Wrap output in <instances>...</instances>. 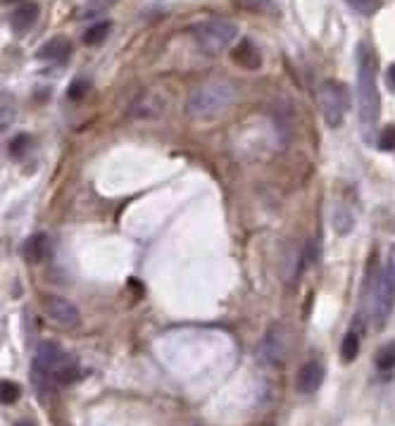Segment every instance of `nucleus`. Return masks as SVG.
Here are the masks:
<instances>
[{
    "label": "nucleus",
    "instance_id": "1",
    "mask_svg": "<svg viewBox=\"0 0 395 426\" xmlns=\"http://www.w3.org/2000/svg\"><path fill=\"white\" fill-rule=\"evenodd\" d=\"M376 70L379 60L369 43L357 46V115L362 127H374L381 115V98L376 89Z\"/></svg>",
    "mask_w": 395,
    "mask_h": 426
},
{
    "label": "nucleus",
    "instance_id": "2",
    "mask_svg": "<svg viewBox=\"0 0 395 426\" xmlns=\"http://www.w3.org/2000/svg\"><path fill=\"white\" fill-rule=\"evenodd\" d=\"M236 103V89L229 81H210L198 86L188 98V115L196 119H215Z\"/></svg>",
    "mask_w": 395,
    "mask_h": 426
},
{
    "label": "nucleus",
    "instance_id": "3",
    "mask_svg": "<svg viewBox=\"0 0 395 426\" xmlns=\"http://www.w3.org/2000/svg\"><path fill=\"white\" fill-rule=\"evenodd\" d=\"M191 34L203 53L222 55L224 50L236 41L238 29L236 24L229 20H208V22L196 24V27L191 29Z\"/></svg>",
    "mask_w": 395,
    "mask_h": 426
},
{
    "label": "nucleus",
    "instance_id": "4",
    "mask_svg": "<svg viewBox=\"0 0 395 426\" xmlns=\"http://www.w3.org/2000/svg\"><path fill=\"white\" fill-rule=\"evenodd\" d=\"M395 303V248L388 255V262L384 267V272L376 279V288L372 296V317L376 327H384L388 315L393 312Z\"/></svg>",
    "mask_w": 395,
    "mask_h": 426
},
{
    "label": "nucleus",
    "instance_id": "5",
    "mask_svg": "<svg viewBox=\"0 0 395 426\" xmlns=\"http://www.w3.org/2000/svg\"><path fill=\"white\" fill-rule=\"evenodd\" d=\"M319 105H322V115L326 119V124H329V127H341L350 105L348 86L334 79L324 81V84L319 86Z\"/></svg>",
    "mask_w": 395,
    "mask_h": 426
},
{
    "label": "nucleus",
    "instance_id": "6",
    "mask_svg": "<svg viewBox=\"0 0 395 426\" xmlns=\"http://www.w3.org/2000/svg\"><path fill=\"white\" fill-rule=\"evenodd\" d=\"M41 305L43 310H46V315L50 319H55L58 324H62V327H77L79 324V310L70 300L60 296H43Z\"/></svg>",
    "mask_w": 395,
    "mask_h": 426
},
{
    "label": "nucleus",
    "instance_id": "7",
    "mask_svg": "<svg viewBox=\"0 0 395 426\" xmlns=\"http://www.w3.org/2000/svg\"><path fill=\"white\" fill-rule=\"evenodd\" d=\"M324 377H326V369L322 362H307V365L300 367L298 377H296V388L298 393H315L319 386L324 384Z\"/></svg>",
    "mask_w": 395,
    "mask_h": 426
},
{
    "label": "nucleus",
    "instance_id": "8",
    "mask_svg": "<svg viewBox=\"0 0 395 426\" xmlns=\"http://www.w3.org/2000/svg\"><path fill=\"white\" fill-rule=\"evenodd\" d=\"M231 60H234L238 67H243V70H260L262 67V53L250 39H241V43L234 46Z\"/></svg>",
    "mask_w": 395,
    "mask_h": 426
},
{
    "label": "nucleus",
    "instance_id": "9",
    "mask_svg": "<svg viewBox=\"0 0 395 426\" xmlns=\"http://www.w3.org/2000/svg\"><path fill=\"white\" fill-rule=\"evenodd\" d=\"M36 55H39V60L58 62V65H62V62L70 60L72 43H70V39H65V36H55V39H50L48 43H43Z\"/></svg>",
    "mask_w": 395,
    "mask_h": 426
},
{
    "label": "nucleus",
    "instance_id": "10",
    "mask_svg": "<svg viewBox=\"0 0 395 426\" xmlns=\"http://www.w3.org/2000/svg\"><path fill=\"white\" fill-rule=\"evenodd\" d=\"M39 15H41V8L36 3H22V5H17V8L12 10L10 24H12V29H15L17 34H24V31H29L31 27H34L36 20H39Z\"/></svg>",
    "mask_w": 395,
    "mask_h": 426
},
{
    "label": "nucleus",
    "instance_id": "11",
    "mask_svg": "<svg viewBox=\"0 0 395 426\" xmlns=\"http://www.w3.org/2000/svg\"><path fill=\"white\" fill-rule=\"evenodd\" d=\"M22 253H24V258L31 260V262H41V260L50 253L48 236H46V234H36V236H31L29 241L22 246Z\"/></svg>",
    "mask_w": 395,
    "mask_h": 426
},
{
    "label": "nucleus",
    "instance_id": "12",
    "mask_svg": "<svg viewBox=\"0 0 395 426\" xmlns=\"http://www.w3.org/2000/svg\"><path fill=\"white\" fill-rule=\"evenodd\" d=\"M231 3L246 12H255V15L279 17V5L274 0H231Z\"/></svg>",
    "mask_w": 395,
    "mask_h": 426
},
{
    "label": "nucleus",
    "instance_id": "13",
    "mask_svg": "<svg viewBox=\"0 0 395 426\" xmlns=\"http://www.w3.org/2000/svg\"><path fill=\"white\" fill-rule=\"evenodd\" d=\"M357 355H360V331L350 329L346 338H343L341 357H343V362H353Z\"/></svg>",
    "mask_w": 395,
    "mask_h": 426
},
{
    "label": "nucleus",
    "instance_id": "14",
    "mask_svg": "<svg viewBox=\"0 0 395 426\" xmlns=\"http://www.w3.org/2000/svg\"><path fill=\"white\" fill-rule=\"evenodd\" d=\"M110 27H112L110 22H98V24H93V27H89V29L84 31V43H86V46H100V43L108 39Z\"/></svg>",
    "mask_w": 395,
    "mask_h": 426
},
{
    "label": "nucleus",
    "instance_id": "15",
    "mask_svg": "<svg viewBox=\"0 0 395 426\" xmlns=\"http://www.w3.org/2000/svg\"><path fill=\"white\" fill-rule=\"evenodd\" d=\"M374 362H376V369H381V372H391V369H395V341L386 343V346L376 353Z\"/></svg>",
    "mask_w": 395,
    "mask_h": 426
},
{
    "label": "nucleus",
    "instance_id": "16",
    "mask_svg": "<svg viewBox=\"0 0 395 426\" xmlns=\"http://www.w3.org/2000/svg\"><path fill=\"white\" fill-rule=\"evenodd\" d=\"M346 3L355 12H360V15H374V12H379V8L384 5V0H346Z\"/></svg>",
    "mask_w": 395,
    "mask_h": 426
},
{
    "label": "nucleus",
    "instance_id": "17",
    "mask_svg": "<svg viewBox=\"0 0 395 426\" xmlns=\"http://www.w3.org/2000/svg\"><path fill=\"white\" fill-rule=\"evenodd\" d=\"M89 91H91L89 81H86V79H74L70 84V89H67V98H70V100H81Z\"/></svg>",
    "mask_w": 395,
    "mask_h": 426
},
{
    "label": "nucleus",
    "instance_id": "18",
    "mask_svg": "<svg viewBox=\"0 0 395 426\" xmlns=\"http://www.w3.org/2000/svg\"><path fill=\"white\" fill-rule=\"evenodd\" d=\"M22 396V388L15 384V381H3V405L17 403Z\"/></svg>",
    "mask_w": 395,
    "mask_h": 426
},
{
    "label": "nucleus",
    "instance_id": "19",
    "mask_svg": "<svg viewBox=\"0 0 395 426\" xmlns=\"http://www.w3.org/2000/svg\"><path fill=\"white\" fill-rule=\"evenodd\" d=\"M379 148L395 150V124H388V127L379 134Z\"/></svg>",
    "mask_w": 395,
    "mask_h": 426
},
{
    "label": "nucleus",
    "instance_id": "20",
    "mask_svg": "<svg viewBox=\"0 0 395 426\" xmlns=\"http://www.w3.org/2000/svg\"><path fill=\"white\" fill-rule=\"evenodd\" d=\"M29 136L27 134H20L17 139H12V143H10V155L12 158H22L24 155V150L29 148Z\"/></svg>",
    "mask_w": 395,
    "mask_h": 426
},
{
    "label": "nucleus",
    "instance_id": "21",
    "mask_svg": "<svg viewBox=\"0 0 395 426\" xmlns=\"http://www.w3.org/2000/svg\"><path fill=\"white\" fill-rule=\"evenodd\" d=\"M386 84H388V89L395 93V62L386 70Z\"/></svg>",
    "mask_w": 395,
    "mask_h": 426
},
{
    "label": "nucleus",
    "instance_id": "22",
    "mask_svg": "<svg viewBox=\"0 0 395 426\" xmlns=\"http://www.w3.org/2000/svg\"><path fill=\"white\" fill-rule=\"evenodd\" d=\"M15 426H36L34 422H20V424H15Z\"/></svg>",
    "mask_w": 395,
    "mask_h": 426
}]
</instances>
